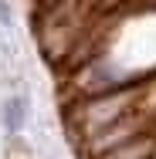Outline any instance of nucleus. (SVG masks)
Listing matches in <instances>:
<instances>
[{
	"label": "nucleus",
	"mask_w": 156,
	"mask_h": 159,
	"mask_svg": "<svg viewBox=\"0 0 156 159\" xmlns=\"http://www.w3.org/2000/svg\"><path fill=\"white\" fill-rule=\"evenodd\" d=\"M48 3H58V0H41V7H48Z\"/></svg>",
	"instance_id": "20e7f679"
},
{
	"label": "nucleus",
	"mask_w": 156,
	"mask_h": 159,
	"mask_svg": "<svg viewBox=\"0 0 156 159\" xmlns=\"http://www.w3.org/2000/svg\"><path fill=\"white\" fill-rule=\"evenodd\" d=\"M31 88H7L0 98V129L3 135H24L31 125Z\"/></svg>",
	"instance_id": "f257e3e1"
},
{
	"label": "nucleus",
	"mask_w": 156,
	"mask_h": 159,
	"mask_svg": "<svg viewBox=\"0 0 156 159\" xmlns=\"http://www.w3.org/2000/svg\"><path fill=\"white\" fill-rule=\"evenodd\" d=\"M0 27L14 31V0H0Z\"/></svg>",
	"instance_id": "7ed1b4c3"
},
{
	"label": "nucleus",
	"mask_w": 156,
	"mask_h": 159,
	"mask_svg": "<svg viewBox=\"0 0 156 159\" xmlns=\"http://www.w3.org/2000/svg\"><path fill=\"white\" fill-rule=\"evenodd\" d=\"M3 159H37V152L24 135H3Z\"/></svg>",
	"instance_id": "f03ea898"
}]
</instances>
